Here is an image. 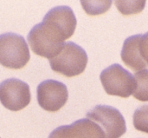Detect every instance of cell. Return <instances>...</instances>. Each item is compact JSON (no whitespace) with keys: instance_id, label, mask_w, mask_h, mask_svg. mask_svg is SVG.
<instances>
[{"instance_id":"1","label":"cell","mask_w":148,"mask_h":138,"mask_svg":"<svg viewBox=\"0 0 148 138\" xmlns=\"http://www.w3.org/2000/svg\"><path fill=\"white\" fill-rule=\"evenodd\" d=\"M76 17L69 6H57L46 13L42 21L29 32L27 39L32 51L51 59L62 50L65 41L70 38L76 28Z\"/></svg>"},{"instance_id":"2","label":"cell","mask_w":148,"mask_h":138,"mask_svg":"<svg viewBox=\"0 0 148 138\" xmlns=\"http://www.w3.org/2000/svg\"><path fill=\"white\" fill-rule=\"evenodd\" d=\"M88 60L87 52L82 47L73 42H67L60 53L49 59V62L53 71L67 77H72L82 74L85 70Z\"/></svg>"},{"instance_id":"3","label":"cell","mask_w":148,"mask_h":138,"mask_svg":"<svg viewBox=\"0 0 148 138\" xmlns=\"http://www.w3.org/2000/svg\"><path fill=\"white\" fill-rule=\"evenodd\" d=\"M29 58V50L23 37L12 32L0 35V64L19 70L28 63Z\"/></svg>"},{"instance_id":"4","label":"cell","mask_w":148,"mask_h":138,"mask_svg":"<svg viewBox=\"0 0 148 138\" xmlns=\"http://www.w3.org/2000/svg\"><path fill=\"white\" fill-rule=\"evenodd\" d=\"M100 79L106 93L110 96L127 98L133 94L135 87L134 75L118 63L105 69Z\"/></svg>"},{"instance_id":"5","label":"cell","mask_w":148,"mask_h":138,"mask_svg":"<svg viewBox=\"0 0 148 138\" xmlns=\"http://www.w3.org/2000/svg\"><path fill=\"white\" fill-rule=\"evenodd\" d=\"M87 118L101 128L106 138H120L127 131L123 116L112 106L97 105L87 113Z\"/></svg>"},{"instance_id":"6","label":"cell","mask_w":148,"mask_h":138,"mask_svg":"<svg viewBox=\"0 0 148 138\" xmlns=\"http://www.w3.org/2000/svg\"><path fill=\"white\" fill-rule=\"evenodd\" d=\"M31 99L29 86L17 79L9 78L0 83V103L11 111H18L27 107Z\"/></svg>"},{"instance_id":"7","label":"cell","mask_w":148,"mask_h":138,"mask_svg":"<svg viewBox=\"0 0 148 138\" xmlns=\"http://www.w3.org/2000/svg\"><path fill=\"white\" fill-rule=\"evenodd\" d=\"M36 97L38 104L44 110L56 112L66 104L69 98L68 88L59 81L45 80L37 86Z\"/></svg>"},{"instance_id":"8","label":"cell","mask_w":148,"mask_h":138,"mask_svg":"<svg viewBox=\"0 0 148 138\" xmlns=\"http://www.w3.org/2000/svg\"><path fill=\"white\" fill-rule=\"evenodd\" d=\"M49 138H106L101 128L95 122L83 118L69 125H62L54 130Z\"/></svg>"},{"instance_id":"9","label":"cell","mask_w":148,"mask_h":138,"mask_svg":"<svg viewBox=\"0 0 148 138\" xmlns=\"http://www.w3.org/2000/svg\"><path fill=\"white\" fill-rule=\"evenodd\" d=\"M141 34L127 37L121 50V59L124 63L134 71L146 70L148 64L143 60L140 52V41Z\"/></svg>"},{"instance_id":"10","label":"cell","mask_w":148,"mask_h":138,"mask_svg":"<svg viewBox=\"0 0 148 138\" xmlns=\"http://www.w3.org/2000/svg\"><path fill=\"white\" fill-rule=\"evenodd\" d=\"M134 77L135 80L134 97L141 102H148V70L138 71Z\"/></svg>"},{"instance_id":"11","label":"cell","mask_w":148,"mask_h":138,"mask_svg":"<svg viewBox=\"0 0 148 138\" xmlns=\"http://www.w3.org/2000/svg\"><path fill=\"white\" fill-rule=\"evenodd\" d=\"M133 117L134 128L139 131L148 134V104L137 109Z\"/></svg>"},{"instance_id":"12","label":"cell","mask_w":148,"mask_h":138,"mask_svg":"<svg viewBox=\"0 0 148 138\" xmlns=\"http://www.w3.org/2000/svg\"><path fill=\"white\" fill-rule=\"evenodd\" d=\"M115 4L123 15H132L143 10L146 1H115Z\"/></svg>"},{"instance_id":"13","label":"cell","mask_w":148,"mask_h":138,"mask_svg":"<svg viewBox=\"0 0 148 138\" xmlns=\"http://www.w3.org/2000/svg\"><path fill=\"white\" fill-rule=\"evenodd\" d=\"M89 2L92 5H95V7H92V6L86 4L83 1L81 2L83 9L89 15L102 14L105 11H107L112 4V1H89Z\"/></svg>"},{"instance_id":"14","label":"cell","mask_w":148,"mask_h":138,"mask_svg":"<svg viewBox=\"0 0 148 138\" xmlns=\"http://www.w3.org/2000/svg\"><path fill=\"white\" fill-rule=\"evenodd\" d=\"M140 52L143 60L148 64V32L141 35L140 41Z\"/></svg>"}]
</instances>
